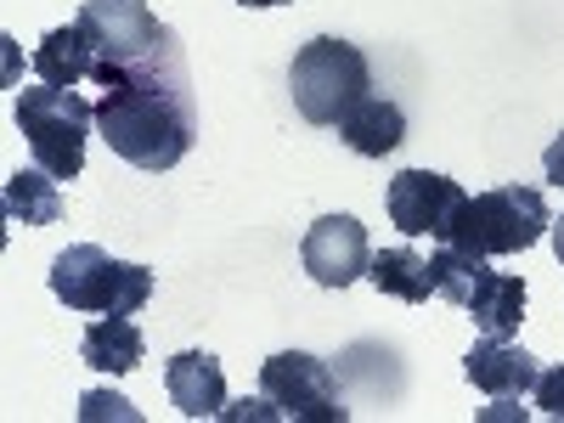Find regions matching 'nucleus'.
<instances>
[{"mask_svg":"<svg viewBox=\"0 0 564 423\" xmlns=\"http://www.w3.org/2000/svg\"><path fill=\"white\" fill-rule=\"evenodd\" d=\"M553 254H558V265H564V215L553 220Z\"/></svg>","mask_w":564,"mask_h":423,"instance_id":"22","label":"nucleus"},{"mask_svg":"<svg viewBox=\"0 0 564 423\" xmlns=\"http://www.w3.org/2000/svg\"><path fill=\"white\" fill-rule=\"evenodd\" d=\"M97 135L108 148L135 164V170H175L198 141V97H193V74H186V52H181V34L170 29L164 45L135 63L119 68L102 85V102H97Z\"/></svg>","mask_w":564,"mask_h":423,"instance_id":"1","label":"nucleus"},{"mask_svg":"<svg viewBox=\"0 0 564 423\" xmlns=\"http://www.w3.org/2000/svg\"><path fill=\"white\" fill-rule=\"evenodd\" d=\"M238 7H289V0H238Z\"/></svg>","mask_w":564,"mask_h":423,"instance_id":"23","label":"nucleus"},{"mask_svg":"<svg viewBox=\"0 0 564 423\" xmlns=\"http://www.w3.org/2000/svg\"><path fill=\"white\" fill-rule=\"evenodd\" d=\"M79 361L119 379V372H135L141 361H148V339H141V327L130 316H97L79 339Z\"/></svg>","mask_w":564,"mask_h":423,"instance_id":"13","label":"nucleus"},{"mask_svg":"<svg viewBox=\"0 0 564 423\" xmlns=\"http://www.w3.org/2000/svg\"><path fill=\"white\" fill-rule=\"evenodd\" d=\"M531 401H536V412H542V417H558V423H564V361L536 372V390H531Z\"/></svg>","mask_w":564,"mask_h":423,"instance_id":"19","label":"nucleus"},{"mask_svg":"<svg viewBox=\"0 0 564 423\" xmlns=\"http://www.w3.org/2000/svg\"><path fill=\"white\" fill-rule=\"evenodd\" d=\"M542 170H547V181L564 193V135H553L547 141V153H542Z\"/></svg>","mask_w":564,"mask_h":423,"instance_id":"21","label":"nucleus"},{"mask_svg":"<svg viewBox=\"0 0 564 423\" xmlns=\"http://www.w3.org/2000/svg\"><path fill=\"white\" fill-rule=\"evenodd\" d=\"M79 417H135V406L124 395H108V390H90L79 401Z\"/></svg>","mask_w":564,"mask_h":423,"instance_id":"20","label":"nucleus"},{"mask_svg":"<svg viewBox=\"0 0 564 423\" xmlns=\"http://www.w3.org/2000/svg\"><path fill=\"white\" fill-rule=\"evenodd\" d=\"M7 220L12 226H57L63 220V193H57V175L34 170H12L7 175Z\"/></svg>","mask_w":564,"mask_h":423,"instance_id":"17","label":"nucleus"},{"mask_svg":"<svg viewBox=\"0 0 564 423\" xmlns=\"http://www.w3.org/2000/svg\"><path fill=\"white\" fill-rule=\"evenodd\" d=\"M463 311H468V322H475L480 334L513 339V334H520V322H525V282L508 276V271H486V282L475 289V300H468Z\"/></svg>","mask_w":564,"mask_h":423,"instance_id":"14","label":"nucleus"},{"mask_svg":"<svg viewBox=\"0 0 564 423\" xmlns=\"http://www.w3.org/2000/svg\"><path fill=\"white\" fill-rule=\"evenodd\" d=\"M260 395L276 406L282 423H345L350 406L339 401V384L327 361L305 350H276L260 361Z\"/></svg>","mask_w":564,"mask_h":423,"instance_id":"7","label":"nucleus"},{"mask_svg":"<svg viewBox=\"0 0 564 423\" xmlns=\"http://www.w3.org/2000/svg\"><path fill=\"white\" fill-rule=\"evenodd\" d=\"M300 260H305L311 282H322V289H350L356 276H367L372 249H367V231H361L356 215H322L305 231Z\"/></svg>","mask_w":564,"mask_h":423,"instance_id":"9","label":"nucleus"},{"mask_svg":"<svg viewBox=\"0 0 564 423\" xmlns=\"http://www.w3.org/2000/svg\"><path fill=\"white\" fill-rule=\"evenodd\" d=\"M536 356L525 350V345H513V339H491V334H480V345L463 356V379L475 384V390H486L491 401H520V395H531L536 390Z\"/></svg>","mask_w":564,"mask_h":423,"instance_id":"10","label":"nucleus"},{"mask_svg":"<svg viewBox=\"0 0 564 423\" xmlns=\"http://www.w3.org/2000/svg\"><path fill=\"white\" fill-rule=\"evenodd\" d=\"M542 231H553V209L536 186H491L463 204L446 243L480 254H525L531 243H542Z\"/></svg>","mask_w":564,"mask_h":423,"instance_id":"5","label":"nucleus"},{"mask_svg":"<svg viewBox=\"0 0 564 423\" xmlns=\"http://www.w3.org/2000/svg\"><path fill=\"white\" fill-rule=\"evenodd\" d=\"M486 271H491V254H480V249H463V243H441L435 254H430V276H435V294L446 300V305H468L475 300V289L486 282Z\"/></svg>","mask_w":564,"mask_h":423,"instance_id":"18","label":"nucleus"},{"mask_svg":"<svg viewBox=\"0 0 564 423\" xmlns=\"http://www.w3.org/2000/svg\"><path fill=\"white\" fill-rule=\"evenodd\" d=\"M384 204H390V220L406 231V238H435V243H446L452 226H457V215H463V204H468V193H463L452 175L401 170V175L390 181Z\"/></svg>","mask_w":564,"mask_h":423,"instance_id":"8","label":"nucleus"},{"mask_svg":"<svg viewBox=\"0 0 564 423\" xmlns=\"http://www.w3.org/2000/svg\"><path fill=\"white\" fill-rule=\"evenodd\" d=\"M52 294L85 316H135L153 300V271L113 260L97 243H74L52 260Z\"/></svg>","mask_w":564,"mask_h":423,"instance_id":"3","label":"nucleus"},{"mask_svg":"<svg viewBox=\"0 0 564 423\" xmlns=\"http://www.w3.org/2000/svg\"><path fill=\"white\" fill-rule=\"evenodd\" d=\"M367 282L379 294L401 300V305H423L435 294V276H430V260H423L417 249H379L367 265Z\"/></svg>","mask_w":564,"mask_h":423,"instance_id":"16","label":"nucleus"},{"mask_svg":"<svg viewBox=\"0 0 564 423\" xmlns=\"http://www.w3.org/2000/svg\"><path fill=\"white\" fill-rule=\"evenodd\" d=\"M164 390L181 417H220L226 412V372L209 350H181L164 361Z\"/></svg>","mask_w":564,"mask_h":423,"instance_id":"11","label":"nucleus"},{"mask_svg":"<svg viewBox=\"0 0 564 423\" xmlns=\"http://www.w3.org/2000/svg\"><path fill=\"white\" fill-rule=\"evenodd\" d=\"M289 90H294V108H300L305 124L334 130V124H345V113H356L367 102V90H372L367 52L350 45V40L322 34V40H311V45L294 52Z\"/></svg>","mask_w":564,"mask_h":423,"instance_id":"2","label":"nucleus"},{"mask_svg":"<svg viewBox=\"0 0 564 423\" xmlns=\"http://www.w3.org/2000/svg\"><path fill=\"white\" fill-rule=\"evenodd\" d=\"M97 124V108H90L79 90L63 85H34L18 90V130L29 135V153L45 175L74 181L85 170V135Z\"/></svg>","mask_w":564,"mask_h":423,"instance_id":"4","label":"nucleus"},{"mask_svg":"<svg viewBox=\"0 0 564 423\" xmlns=\"http://www.w3.org/2000/svg\"><path fill=\"white\" fill-rule=\"evenodd\" d=\"M34 74L40 85H63L74 90L79 79L97 74V52H90V34L79 23H63V29H45L40 45H34Z\"/></svg>","mask_w":564,"mask_h":423,"instance_id":"12","label":"nucleus"},{"mask_svg":"<svg viewBox=\"0 0 564 423\" xmlns=\"http://www.w3.org/2000/svg\"><path fill=\"white\" fill-rule=\"evenodd\" d=\"M85 34H90V52H97V85H108L119 68H135V63H148L170 23L153 18V7H141V0H85L79 18H74Z\"/></svg>","mask_w":564,"mask_h":423,"instance_id":"6","label":"nucleus"},{"mask_svg":"<svg viewBox=\"0 0 564 423\" xmlns=\"http://www.w3.org/2000/svg\"><path fill=\"white\" fill-rule=\"evenodd\" d=\"M339 135H345V148H350V153H361V159H384V153H395L401 141H406V113H401L395 102H384V97H367L356 113H345Z\"/></svg>","mask_w":564,"mask_h":423,"instance_id":"15","label":"nucleus"}]
</instances>
